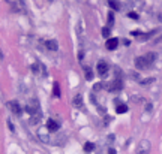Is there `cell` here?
I'll return each instance as SVG.
<instances>
[{
  "instance_id": "603a6c76",
  "label": "cell",
  "mask_w": 162,
  "mask_h": 154,
  "mask_svg": "<svg viewBox=\"0 0 162 154\" xmlns=\"http://www.w3.org/2000/svg\"><path fill=\"white\" fill-rule=\"evenodd\" d=\"M2 58H3V55H2V50H0V61H2Z\"/></svg>"
},
{
  "instance_id": "ac0fdd59",
  "label": "cell",
  "mask_w": 162,
  "mask_h": 154,
  "mask_svg": "<svg viewBox=\"0 0 162 154\" xmlns=\"http://www.w3.org/2000/svg\"><path fill=\"white\" fill-rule=\"evenodd\" d=\"M102 36H104V37H107V36H110V28H108V27H105V28H102Z\"/></svg>"
},
{
  "instance_id": "d6986e66",
  "label": "cell",
  "mask_w": 162,
  "mask_h": 154,
  "mask_svg": "<svg viewBox=\"0 0 162 154\" xmlns=\"http://www.w3.org/2000/svg\"><path fill=\"white\" fill-rule=\"evenodd\" d=\"M128 17H129V18H132V20H138V15H137L135 12H129V14H128Z\"/></svg>"
},
{
  "instance_id": "6da1fadb",
  "label": "cell",
  "mask_w": 162,
  "mask_h": 154,
  "mask_svg": "<svg viewBox=\"0 0 162 154\" xmlns=\"http://www.w3.org/2000/svg\"><path fill=\"white\" fill-rule=\"evenodd\" d=\"M26 109H27V112L32 115V117H39V114H40V111H39V102L36 99L30 100L29 105L26 106Z\"/></svg>"
},
{
  "instance_id": "2e32d148",
  "label": "cell",
  "mask_w": 162,
  "mask_h": 154,
  "mask_svg": "<svg viewBox=\"0 0 162 154\" xmlns=\"http://www.w3.org/2000/svg\"><path fill=\"white\" fill-rule=\"evenodd\" d=\"M84 70H86V80H89V81L93 80V72H92V69H90V67H86Z\"/></svg>"
},
{
  "instance_id": "4fadbf2b",
  "label": "cell",
  "mask_w": 162,
  "mask_h": 154,
  "mask_svg": "<svg viewBox=\"0 0 162 154\" xmlns=\"http://www.w3.org/2000/svg\"><path fill=\"white\" fill-rule=\"evenodd\" d=\"M53 96L54 97H60V85H59V82L53 84Z\"/></svg>"
},
{
  "instance_id": "e0dca14e",
  "label": "cell",
  "mask_w": 162,
  "mask_h": 154,
  "mask_svg": "<svg viewBox=\"0 0 162 154\" xmlns=\"http://www.w3.org/2000/svg\"><path fill=\"white\" fill-rule=\"evenodd\" d=\"M152 82H155V78H146V80H140V84H141V85H149V84H152Z\"/></svg>"
},
{
  "instance_id": "3957f363",
  "label": "cell",
  "mask_w": 162,
  "mask_h": 154,
  "mask_svg": "<svg viewBox=\"0 0 162 154\" xmlns=\"http://www.w3.org/2000/svg\"><path fill=\"white\" fill-rule=\"evenodd\" d=\"M8 108H9V111L14 115H17V117H20V115L23 114V109H21V106H20V103L17 100H9L8 102Z\"/></svg>"
},
{
  "instance_id": "ffe728a7",
  "label": "cell",
  "mask_w": 162,
  "mask_h": 154,
  "mask_svg": "<svg viewBox=\"0 0 162 154\" xmlns=\"http://www.w3.org/2000/svg\"><path fill=\"white\" fill-rule=\"evenodd\" d=\"M113 21H114V18H113V14H110V15H108V24H110V26H113Z\"/></svg>"
},
{
  "instance_id": "7402d4cb",
  "label": "cell",
  "mask_w": 162,
  "mask_h": 154,
  "mask_svg": "<svg viewBox=\"0 0 162 154\" xmlns=\"http://www.w3.org/2000/svg\"><path fill=\"white\" fill-rule=\"evenodd\" d=\"M108 154H116V150H114V148H110V150H108Z\"/></svg>"
},
{
  "instance_id": "5b68a950",
  "label": "cell",
  "mask_w": 162,
  "mask_h": 154,
  "mask_svg": "<svg viewBox=\"0 0 162 154\" xmlns=\"http://www.w3.org/2000/svg\"><path fill=\"white\" fill-rule=\"evenodd\" d=\"M135 66H137V69H141V70H143V69H149L152 64H150V63L146 60V57L143 55V57H137V58H135Z\"/></svg>"
},
{
  "instance_id": "44dd1931",
  "label": "cell",
  "mask_w": 162,
  "mask_h": 154,
  "mask_svg": "<svg viewBox=\"0 0 162 154\" xmlns=\"http://www.w3.org/2000/svg\"><path fill=\"white\" fill-rule=\"evenodd\" d=\"M8 126H9V129H11V132H15V127H14V124L8 120Z\"/></svg>"
},
{
  "instance_id": "9a60e30c",
  "label": "cell",
  "mask_w": 162,
  "mask_h": 154,
  "mask_svg": "<svg viewBox=\"0 0 162 154\" xmlns=\"http://www.w3.org/2000/svg\"><path fill=\"white\" fill-rule=\"evenodd\" d=\"M95 150V144H92V142H86V145H84V151L86 153H92Z\"/></svg>"
},
{
  "instance_id": "8992f818",
  "label": "cell",
  "mask_w": 162,
  "mask_h": 154,
  "mask_svg": "<svg viewBox=\"0 0 162 154\" xmlns=\"http://www.w3.org/2000/svg\"><path fill=\"white\" fill-rule=\"evenodd\" d=\"M107 72H108V64L105 61H99L98 63V73L101 76H107Z\"/></svg>"
},
{
  "instance_id": "277c9868",
  "label": "cell",
  "mask_w": 162,
  "mask_h": 154,
  "mask_svg": "<svg viewBox=\"0 0 162 154\" xmlns=\"http://www.w3.org/2000/svg\"><path fill=\"white\" fill-rule=\"evenodd\" d=\"M104 88H107L108 91H117V90H122V88H123V81H122V80L119 78V80H116V81L110 82L108 85H105V84H104Z\"/></svg>"
},
{
  "instance_id": "52a82bcc",
  "label": "cell",
  "mask_w": 162,
  "mask_h": 154,
  "mask_svg": "<svg viewBox=\"0 0 162 154\" xmlns=\"http://www.w3.org/2000/svg\"><path fill=\"white\" fill-rule=\"evenodd\" d=\"M105 47H107L110 51H113V50H116V48L119 47V41L116 39V37H110V39L107 41V44H105Z\"/></svg>"
},
{
  "instance_id": "8fae6325",
  "label": "cell",
  "mask_w": 162,
  "mask_h": 154,
  "mask_svg": "<svg viewBox=\"0 0 162 154\" xmlns=\"http://www.w3.org/2000/svg\"><path fill=\"white\" fill-rule=\"evenodd\" d=\"M74 105H75L77 108H80V109L83 108L84 103H83V97H81V94H77V96L74 97Z\"/></svg>"
},
{
  "instance_id": "ba28073f",
  "label": "cell",
  "mask_w": 162,
  "mask_h": 154,
  "mask_svg": "<svg viewBox=\"0 0 162 154\" xmlns=\"http://www.w3.org/2000/svg\"><path fill=\"white\" fill-rule=\"evenodd\" d=\"M44 45H45V48H48L50 51H56L57 48H59V44H57V41H44Z\"/></svg>"
},
{
  "instance_id": "7a4b0ae2",
  "label": "cell",
  "mask_w": 162,
  "mask_h": 154,
  "mask_svg": "<svg viewBox=\"0 0 162 154\" xmlns=\"http://www.w3.org/2000/svg\"><path fill=\"white\" fill-rule=\"evenodd\" d=\"M150 142L149 141H141L140 144H138V147H137V151H135V154H150Z\"/></svg>"
},
{
  "instance_id": "7c38bea8",
  "label": "cell",
  "mask_w": 162,
  "mask_h": 154,
  "mask_svg": "<svg viewBox=\"0 0 162 154\" xmlns=\"http://www.w3.org/2000/svg\"><path fill=\"white\" fill-rule=\"evenodd\" d=\"M144 57H146V60H147L150 64H153V63L156 61V57H158V55H156V53H147Z\"/></svg>"
},
{
  "instance_id": "9c48e42d",
  "label": "cell",
  "mask_w": 162,
  "mask_h": 154,
  "mask_svg": "<svg viewBox=\"0 0 162 154\" xmlns=\"http://www.w3.org/2000/svg\"><path fill=\"white\" fill-rule=\"evenodd\" d=\"M47 129H48V132H57L59 130V124L54 120H48L47 121Z\"/></svg>"
},
{
  "instance_id": "5bb4252c",
  "label": "cell",
  "mask_w": 162,
  "mask_h": 154,
  "mask_svg": "<svg viewBox=\"0 0 162 154\" xmlns=\"http://www.w3.org/2000/svg\"><path fill=\"white\" fill-rule=\"evenodd\" d=\"M108 5H110L111 9H114V11H119V9H120V3L117 2V0H108Z\"/></svg>"
},
{
  "instance_id": "30bf717a",
  "label": "cell",
  "mask_w": 162,
  "mask_h": 154,
  "mask_svg": "<svg viewBox=\"0 0 162 154\" xmlns=\"http://www.w3.org/2000/svg\"><path fill=\"white\" fill-rule=\"evenodd\" d=\"M128 111V106L125 103H116V112L117 114H125Z\"/></svg>"
},
{
  "instance_id": "d4e9b609",
  "label": "cell",
  "mask_w": 162,
  "mask_h": 154,
  "mask_svg": "<svg viewBox=\"0 0 162 154\" xmlns=\"http://www.w3.org/2000/svg\"><path fill=\"white\" fill-rule=\"evenodd\" d=\"M20 2H21V3H23V0H20Z\"/></svg>"
},
{
  "instance_id": "cb8c5ba5",
  "label": "cell",
  "mask_w": 162,
  "mask_h": 154,
  "mask_svg": "<svg viewBox=\"0 0 162 154\" xmlns=\"http://www.w3.org/2000/svg\"><path fill=\"white\" fill-rule=\"evenodd\" d=\"M54 2V0H48V3H53Z\"/></svg>"
}]
</instances>
